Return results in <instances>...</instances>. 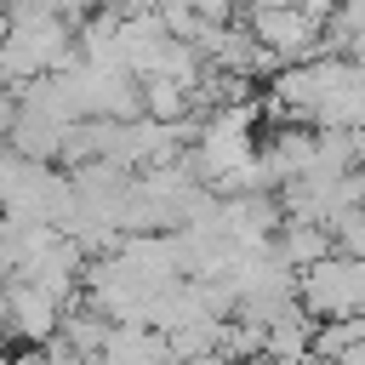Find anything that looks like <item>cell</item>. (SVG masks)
I'll list each match as a JSON object with an SVG mask.
<instances>
[{"label": "cell", "mask_w": 365, "mask_h": 365, "mask_svg": "<svg viewBox=\"0 0 365 365\" xmlns=\"http://www.w3.org/2000/svg\"><path fill=\"white\" fill-rule=\"evenodd\" d=\"M297 302H302L308 319H342V314L365 319V262L325 251L319 262L297 268Z\"/></svg>", "instance_id": "obj_1"}, {"label": "cell", "mask_w": 365, "mask_h": 365, "mask_svg": "<svg viewBox=\"0 0 365 365\" xmlns=\"http://www.w3.org/2000/svg\"><path fill=\"white\" fill-rule=\"evenodd\" d=\"M63 319V302L29 279H6V314H0V336L23 342V348H40Z\"/></svg>", "instance_id": "obj_2"}, {"label": "cell", "mask_w": 365, "mask_h": 365, "mask_svg": "<svg viewBox=\"0 0 365 365\" xmlns=\"http://www.w3.org/2000/svg\"><path fill=\"white\" fill-rule=\"evenodd\" d=\"M314 143H319V131H308L302 120H291L285 131H274V143H262V148H257V160H262L268 182H274V188L297 182V177L314 165Z\"/></svg>", "instance_id": "obj_3"}, {"label": "cell", "mask_w": 365, "mask_h": 365, "mask_svg": "<svg viewBox=\"0 0 365 365\" xmlns=\"http://www.w3.org/2000/svg\"><path fill=\"white\" fill-rule=\"evenodd\" d=\"M268 245H274V257L285 268H308V262H319L331 251V228L325 222H302V217H279V228H274Z\"/></svg>", "instance_id": "obj_4"}, {"label": "cell", "mask_w": 365, "mask_h": 365, "mask_svg": "<svg viewBox=\"0 0 365 365\" xmlns=\"http://www.w3.org/2000/svg\"><path fill=\"white\" fill-rule=\"evenodd\" d=\"M103 365H171V354L154 325H114L103 342Z\"/></svg>", "instance_id": "obj_5"}, {"label": "cell", "mask_w": 365, "mask_h": 365, "mask_svg": "<svg viewBox=\"0 0 365 365\" xmlns=\"http://www.w3.org/2000/svg\"><path fill=\"white\" fill-rule=\"evenodd\" d=\"M143 86V114L148 120H188L194 108H188V86H177V80H165V74H143L137 80Z\"/></svg>", "instance_id": "obj_6"}, {"label": "cell", "mask_w": 365, "mask_h": 365, "mask_svg": "<svg viewBox=\"0 0 365 365\" xmlns=\"http://www.w3.org/2000/svg\"><path fill=\"white\" fill-rule=\"evenodd\" d=\"M325 34V51H365V0H336L331 23L319 29Z\"/></svg>", "instance_id": "obj_7"}, {"label": "cell", "mask_w": 365, "mask_h": 365, "mask_svg": "<svg viewBox=\"0 0 365 365\" xmlns=\"http://www.w3.org/2000/svg\"><path fill=\"white\" fill-rule=\"evenodd\" d=\"M11 125H17V86H0V143Z\"/></svg>", "instance_id": "obj_8"}, {"label": "cell", "mask_w": 365, "mask_h": 365, "mask_svg": "<svg viewBox=\"0 0 365 365\" xmlns=\"http://www.w3.org/2000/svg\"><path fill=\"white\" fill-rule=\"evenodd\" d=\"M6 365H51V359H46V348H17V354H6Z\"/></svg>", "instance_id": "obj_9"}, {"label": "cell", "mask_w": 365, "mask_h": 365, "mask_svg": "<svg viewBox=\"0 0 365 365\" xmlns=\"http://www.w3.org/2000/svg\"><path fill=\"white\" fill-rule=\"evenodd\" d=\"M331 365H365V336H359V342H348V348H342Z\"/></svg>", "instance_id": "obj_10"}, {"label": "cell", "mask_w": 365, "mask_h": 365, "mask_svg": "<svg viewBox=\"0 0 365 365\" xmlns=\"http://www.w3.org/2000/svg\"><path fill=\"white\" fill-rule=\"evenodd\" d=\"M268 6H297V0H245V11H268Z\"/></svg>", "instance_id": "obj_11"}, {"label": "cell", "mask_w": 365, "mask_h": 365, "mask_svg": "<svg viewBox=\"0 0 365 365\" xmlns=\"http://www.w3.org/2000/svg\"><path fill=\"white\" fill-rule=\"evenodd\" d=\"M0 314H6V279H0Z\"/></svg>", "instance_id": "obj_12"}]
</instances>
